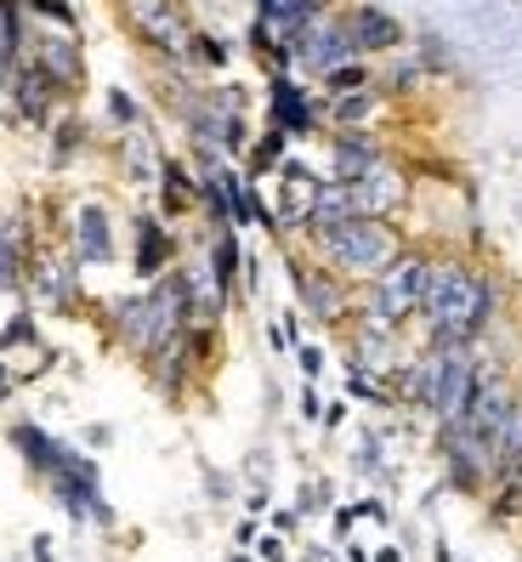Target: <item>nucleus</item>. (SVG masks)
Returning <instances> with one entry per match:
<instances>
[{
	"label": "nucleus",
	"mask_w": 522,
	"mask_h": 562,
	"mask_svg": "<svg viewBox=\"0 0 522 562\" xmlns=\"http://www.w3.org/2000/svg\"><path fill=\"white\" fill-rule=\"evenodd\" d=\"M500 313H506V290L495 273L477 268L461 250L432 256L427 290H420V313H415L420 347H477L500 324Z\"/></svg>",
	"instance_id": "nucleus-1"
},
{
	"label": "nucleus",
	"mask_w": 522,
	"mask_h": 562,
	"mask_svg": "<svg viewBox=\"0 0 522 562\" xmlns=\"http://www.w3.org/2000/svg\"><path fill=\"white\" fill-rule=\"evenodd\" d=\"M182 324H188L182 261H177L166 279L143 284L137 295H114V302H103V329H109V341L125 347L130 358H143V363H148L159 347H166L171 336H182Z\"/></svg>",
	"instance_id": "nucleus-2"
},
{
	"label": "nucleus",
	"mask_w": 522,
	"mask_h": 562,
	"mask_svg": "<svg viewBox=\"0 0 522 562\" xmlns=\"http://www.w3.org/2000/svg\"><path fill=\"white\" fill-rule=\"evenodd\" d=\"M404 245H409V234H404L398 222H386V216H352V222L336 227V234H324V239H313L302 250L318 256L324 268L341 273L347 284L364 290L370 279H381L392 268V256H398Z\"/></svg>",
	"instance_id": "nucleus-3"
},
{
	"label": "nucleus",
	"mask_w": 522,
	"mask_h": 562,
	"mask_svg": "<svg viewBox=\"0 0 522 562\" xmlns=\"http://www.w3.org/2000/svg\"><path fill=\"white\" fill-rule=\"evenodd\" d=\"M432 256L438 250H427V245H404L381 279H370L364 290H358V313L352 318H370V324H386V329H409L415 313H420V290H427Z\"/></svg>",
	"instance_id": "nucleus-4"
},
{
	"label": "nucleus",
	"mask_w": 522,
	"mask_h": 562,
	"mask_svg": "<svg viewBox=\"0 0 522 562\" xmlns=\"http://www.w3.org/2000/svg\"><path fill=\"white\" fill-rule=\"evenodd\" d=\"M120 7V23L130 29V41H137L154 63H188L193 52V23L182 0H114Z\"/></svg>",
	"instance_id": "nucleus-5"
},
{
	"label": "nucleus",
	"mask_w": 522,
	"mask_h": 562,
	"mask_svg": "<svg viewBox=\"0 0 522 562\" xmlns=\"http://www.w3.org/2000/svg\"><path fill=\"white\" fill-rule=\"evenodd\" d=\"M284 279L296 290V307L318 324H352L358 313V284H347L341 273H330L318 256H307L302 245H284Z\"/></svg>",
	"instance_id": "nucleus-6"
},
{
	"label": "nucleus",
	"mask_w": 522,
	"mask_h": 562,
	"mask_svg": "<svg viewBox=\"0 0 522 562\" xmlns=\"http://www.w3.org/2000/svg\"><path fill=\"white\" fill-rule=\"evenodd\" d=\"M86 268H80V256L75 250H52L41 245L35 261H29V279H23V295H29V307L35 313H57V318H80L86 307Z\"/></svg>",
	"instance_id": "nucleus-7"
},
{
	"label": "nucleus",
	"mask_w": 522,
	"mask_h": 562,
	"mask_svg": "<svg viewBox=\"0 0 522 562\" xmlns=\"http://www.w3.org/2000/svg\"><path fill=\"white\" fill-rule=\"evenodd\" d=\"M438 454L449 467V483L461 494H483L488 483H500V460H495V438L477 432V426L461 420H438Z\"/></svg>",
	"instance_id": "nucleus-8"
},
{
	"label": "nucleus",
	"mask_w": 522,
	"mask_h": 562,
	"mask_svg": "<svg viewBox=\"0 0 522 562\" xmlns=\"http://www.w3.org/2000/svg\"><path fill=\"white\" fill-rule=\"evenodd\" d=\"M279 193H273V239L279 245H296L307 234V216L318 205V188H324V171L307 165L302 154H284V165L273 171Z\"/></svg>",
	"instance_id": "nucleus-9"
},
{
	"label": "nucleus",
	"mask_w": 522,
	"mask_h": 562,
	"mask_svg": "<svg viewBox=\"0 0 522 562\" xmlns=\"http://www.w3.org/2000/svg\"><path fill=\"white\" fill-rule=\"evenodd\" d=\"M29 57L52 75V86L63 91V103L75 109V97L86 91V41H80V29H57V23L29 18Z\"/></svg>",
	"instance_id": "nucleus-10"
},
{
	"label": "nucleus",
	"mask_w": 522,
	"mask_h": 562,
	"mask_svg": "<svg viewBox=\"0 0 522 562\" xmlns=\"http://www.w3.org/2000/svg\"><path fill=\"white\" fill-rule=\"evenodd\" d=\"M268 125L290 131V143H313L324 137V97L313 86H302V75H290V69H273L268 75Z\"/></svg>",
	"instance_id": "nucleus-11"
},
{
	"label": "nucleus",
	"mask_w": 522,
	"mask_h": 562,
	"mask_svg": "<svg viewBox=\"0 0 522 562\" xmlns=\"http://www.w3.org/2000/svg\"><path fill=\"white\" fill-rule=\"evenodd\" d=\"M0 109H7V120L23 125V131H52V120L69 109V103H63V91L52 86V75L41 69V63L23 57L18 75H12V91H7V103H0Z\"/></svg>",
	"instance_id": "nucleus-12"
},
{
	"label": "nucleus",
	"mask_w": 522,
	"mask_h": 562,
	"mask_svg": "<svg viewBox=\"0 0 522 562\" xmlns=\"http://www.w3.org/2000/svg\"><path fill=\"white\" fill-rule=\"evenodd\" d=\"M352 188V205H358V216H386V222H398L404 211H409V200H415V177L404 171L398 159H375L358 182H347Z\"/></svg>",
	"instance_id": "nucleus-13"
},
{
	"label": "nucleus",
	"mask_w": 522,
	"mask_h": 562,
	"mask_svg": "<svg viewBox=\"0 0 522 562\" xmlns=\"http://www.w3.org/2000/svg\"><path fill=\"white\" fill-rule=\"evenodd\" d=\"M477 363H483V341L477 347H438V392H432V420H461L472 409L477 392Z\"/></svg>",
	"instance_id": "nucleus-14"
},
{
	"label": "nucleus",
	"mask_w": 522,
	"mask_h": 562,
	"mask_svg": "<svg viewBox=\"0 0 522 562\" xmlns=\"http://www.w3.org/2000/svg\"><path fill=\"white\" fill-rule=\"evenodd\" d=\"M177 261H182V245H177L166 216H159V211H137V216H130V273H137V284L166 279Z\"/></svg>",
	"instance_id": "nucleus-15"
},
{
	"label": "nucleus",
	"mask_w": 522,
	"mask_h": 562,
	"mask_svg": "<svg viewBox=\"0 0 522 562\" xmlns=\"http://www.w3.org/2000/svg\"><path fill=\"white\" fill-rule=\"evenodd\" d=\"M341 18H347V35H352V52L358 57H392L409 46V29L404 18H392L386 7H375V0H341Z\"/></svg>",
	"instance_id": "nucleus-16"
},
{
	"label": "nucleus",
	"mask_w": 522,
	"mask_h": 562,
	"mask_svg": "<svg viewBox=\"0 0 522 562\" xmlns=\"http://www.w3.org/2000/svg\"><path fill=\"white\" fill-rule=\"evenodd\" d=\"M69 250L80 256V268H114L120 261V227L103 200H80L69 211Z\"/></svg>",
	"instance_id": "nucleus-17"
},
{
	"label": "nucleus",
	"mask_w": 522,
	"mask_h": 562,
	"mask_svg": "<svg viewBox=\"0 0 522 562\" xmlns=\"http://www.w3.org/2000/svg\"><path fill=\"white\" fill-rule=\"evenodd\" d=\"M290 52H296V75H307V80L330 75L336 63L358 57V52H352V35H347V18H341V7H336V12H324L313 29H302V35L290 41Z\"/></svg>",
	"instance_id": "nucleus-18"
},
{
	"label": "nucleus",
	"mask_w": 522,
	"mask_h": 562,
	"mask_svg": "<svg viewBox=\"0 0 522 562\" xmlns=\"http://www.w3.org/2000/svg\"><path fill=\"white\" fill-rule=\"evenodd\" d=\"M41 239H35V211L12 205L0 211V295H23L29 279V261H35Z\"/></svg>",
	"instance_id": "nucleus-19"
},
{
	"label": "nucleus",
	"mask_w": 522,
	"mask_h": 562,
	"mask_svg": "<svg viewBox=\"0 0 522 562\" xmlns=\"http://www.w3.org/2000/svg\"><path fill=\"white\" fill-rule=\"evenodd\" d=\"M375 159H386V143L375 137V125L324 131V177H330V182H358Z\"/></svg>",
	"instance_id": "nucleus-20"
},
{
	"label": "nucleus",
	"mask_w": 522,
	"mask_h": 562,
	"mask_svg": "<svg viewBox=\"0 0 522 562\" xmlns=\"http://www.w3.org/2000/svg\"><path fill=\"white\" fill-rule=\"evenodd\" d=\"M114 165L130 188H154L159 182V165H166V148H159V131L143 120L130 131H114Z\"/></svg>",
	"instance_id": "nucleus-21"
},
{
	"label": "nucleus",
	"mask_w": 522,
	"mask_h": 562,
	"mask_svg": "<svg viewBox=\"0 0 522 562\" xmlns=\"http://www.w3.org/2000/svg\"><path fill=\"white\" fill-rule=\"evenodd\" d=\"M347 329H352V363H358V370H370V375H381V381L409 358L404 329H386V324H370V318H352Z\"/></svg>",
	"instance_id": "nucleus-22"
},
{
	"label": "nucleus",
	"mask_w": 522,
	"mask_h": 562,
	"mask_svg": "<svg viewBox=\"0 0 522 562\" xmlns=\"http://www.w3.org/2000/svg\"><path fill=\"white\" fill-rule=\"evenodd\" d=\"M143 370H148V381L166 392V398H182V392L193 386V375H200V358H193L188 329H182V336H171L166 347H159V352L143 363Z\"/></svg>",
	"instance_id": "nucleus-23"
},
{
	"label": "nucleus",
	"mask_w": 522,
	"mask_h": 562,
	"mask_svg": "<svg viewBox=\"0 0 522 562\" xmlns=\"http://www.w3.org/2000/svg\"><path fill=\"white\" fill-rule=\"evenodd\" d=\"M154 200H159V216L166 222H182L200 211V177H193V165L166 154V165H159V182H154Z\"/></svg>",
	"instance_id": "nucleus-24"
},
{
	"label": "nucleus",
	"mask_w": 522,
	"mask_h": 562,
	"mask_svg": "<svg viewBox=\"0 0 522 562\" xmlns=\"http://www.w3.org/2000/svg\"><path fill=\"white\" fill-rule=\"evenodd\" d=\"M12 449L23 454V467H29V472H41V477L63 472V467L75 460V449L63 443V438H52L46 426H35V420H18V426H12Z\"/></svg>",
	"instance_id": "nucleus-25"
},
{
	"label": "nucleus",
	"mask_w": 522,
	"mask_h": 562,
	"mask_svg": "<svg viewBox=\"0 0 522 562\" xmlns=\"http://www.w3.org/2000/svg\"><path fill=\"white\" fill-rule=\"evenodd\" d=\"M205 268H211V279L222 284L227 302H239V279H245V245H239V227H211Z\"/></svg>",
	"instance_id": "nucleus-26"
},
{
	"label": "nucleus",
	"mask_w": 522,
	"mask_h": 562,
	"mask_svg": "<svg viewBox=\"0 0 522 562\" xmlns=\"http://www.w3.org/2000/svg\"><path fill=\"white\" fill-rule=\"evenodd\" d=\"M386 109V91L364 86V91H341V97H324V125L330 131H358V125H375Z\"/></svg>",
	"instance_id": "nucleus-27"
},
{
	"label": "nucleus",
	"mask_w": 522,
	"mask_h": 562,
	"mask_svg": "<svg viewBox=\"0 0 522 562\" xmlns=\"http://www.w3.org/2000/svg\"><path fill=\"white\" fill-rule=\"evenodd\" d=\"M352 216H358V205H352V188L324 177V188H318V205H313V216H307V234H302L296 245H313V239H324V234H336V227H341V222H352Z\"/></svg>",
	"instance_id": "nucleus-28"
},
{
	"label": "nucleus",
	"mask_w": 522,
	"mask_h": 562,
	"mask_svg": "<svg viewBox=\"0 0 522 562\" xmlns=\"http://www.w3.org/2000/svg\"><path fill=\"white\" fill-rule=\"evenodd\" d=\"M182 284H188V324H222L227 318V295H222V284L211 279V268L205 261H193V268H182Z\"/></svg>",
	"instance_id": "nucleus-29"
},
{
	"label": "nucleus",
	"mask_w": 522,
	"mask_h": 562,
	"mask_svg": "<svg viewBox=\"0 0 522 562\" xmlns=\"http://www.w3.org/2000/svg\"><path fill=\"white\" fill-rule=\"evenodd\" d=\"M86 148H91V125H86L75 109H63V114L52 120V131H46V165H52V171H69Z\"/></svg>",
	"instance_id": "nucleus-30"
},
{
	"label": "nucleus",
	"mask_w": 522,
	"mask_h": 562,
	"mask_svg": "<svg viewBox=\"0 0 522 562\" xmlns=\"http://www.w3.org/2000/svg\"><path fill=\"white\" fill-rule=\"evenodd\" d=\"M427 80H432V75H427V63H420V57H415L409 46L375 63V86H381L386 97H415V91L427 86Z\"/></svg>",
	"instance_id": "nucleus-31"
},
{
	"label": "nucleus",
	"mask_w": 522,
	"mask_h": 562,
	"mask_svg": "<svg viewBox=\"0 0 522 562\" xmlns=\"http://www.w3.org/2000/svg\"><path fill=\"white\" fill-rule=\"evenodd\" d=\"M336 7H341V0H279V7H273V12H261V18H268V23H273V35L290 46V41L302 35V29H313L324 12H336Z\"/></svg>",
	"instance_id": "nucleus-32"
},
{
	"label": "nucleus",
	"mask_w": 522,
	"mask_h": 562,
	"mask_svg": "<svg viewBox=\"0 0 522 562\" xmlns=\"http://www.w3.org/2000/svg\"><path fill=\"white\" fill-rule=\"evenodd\" d=\"M284 154H290V131L268 125V131H256V137H250V148H245V159H239V171H245L250 182H261V177H273L279 165H284Z\"/></svg>",
	"instance_id": "nucleus-33"
},
{
	"label": "nucleus",
	"mask_w": 522,
	"mask_h": 562,
	"mask_svg": "<svg viewBox=\"0 0 522 562\" xmlns=\"http://www.w3.org/2000/svg\"><path fill=\"white\" fill-rule=\"evenodd\" d=\"M29 57V7L23 0H0V63L18 69Z\"/></svg>",
	"instance_id": "nucleus-34"
},
{
	"label": "nucleus",
	"mask_w": 522,
	"mask_h": 562,
	"mask_svg": "<svg viewBox=\"0 0 522 562\" xmlns=\"http://www.w3.org/2000/svg\"><path fill=\"white\" fill-rule=\"evenodd\" d=\"M375 86V57H347L330 75H318V97H341V91H364Z\"/></svg>",
	"instance_id": "nucleus-35"
},
{
	"label": "nucleus",
	"mask_w": 522,
	"mask_h": 562,
	"mask_svg": "<svg viewBox=\"0 0 522 562\" xmlns=\"http://www.w3.org/2000/svg\"><path fill=\"white\" fill-rule=\"evenodd\" d=\"M188 63H193L200 75H227V63H234V41L216 35V29H193V52H188Z\"/></svg>",
	"instance_id": "nucleus-36"
},
{
	"label": "nucleus",
	"mask_w": 522,
	"mask_h": 562,
	"mask_svg": "<svg viewBox=\"0 0 522 562\" xmlns=\"http://www.w3.org/2000/svg\"><path fill=\"white\" fill-rule=\"evenodd\" d=\"M347 398L375 404V409H392V381H381V375H370V370H358V363H347Z\"/></svg>",
	"instance_id": "nucleus-37"
},
{
	"label": "nucleus",
	"mask_w": 522,
	"mask_h": 562,
	"mask_svg": "<svg viewBox=\"0 0 522 562\" xmlns=\"http://www.w3.org/2000/svg\"><path fill=\"white\" fill-rule=\"evenodd\" d=\"M103 120H109L114 131H130V125H143L148 114H143V103H137L125 86H109V91H103Z\"/></svg>",
	"instance_id": "nucleus-38"
},
{
	"label": "nucleus",
	"mask_w": 522,
	"mask_h": 562,
	"mask_svg": "<svg viewBox=\"0 0 522 562\" xmlns=\"http://www.w3.org/2000/svg\"><path fill=\"white\" fill-rule=\"evenodd\" d=\"M12 347H41V329H35V307L12 313L7 324H0V358H7Z\"/></svg>",
	"instance_id": "nucleus-39"
},
{
	"label": "nucleus",
	"mask_w": 522,
	"mask_h": 562,
	"mask_svg": "<svg viewBox=\"0 0 522 562\" xmlns=\"http://www.w3.org/2000/svg\"><path fill=\"white\" fill-rule=\"evenodd\" d=\"M29 18L35 23H57V29H80V12L69 7V0H23Z\"/></svg>",
	"instance_id": "nucleus-40"
},
{
	"label": "nucleus",
	"mask_w": 522,
	"mask_h": 562,
	"mask_svg": "<svg viewBox=\"0 0 522 562\" xmlns=\"http://www.w3.org/2000/svg\"><path fill=\"white\" fill-rule=\"evenodd\" d=\"M245 46H250L256 57H268V52L279 46V35H273V23L261 18V12H256V18H250V29H245Z\"/></svg>",
	"instance_id": "nucleus-41"
},
{
	"label": "nucleus",
	"mask_w": 522,
	"mask_h": 562,
	"mask_svg": "<svg viewBox=\"0 0 522 562\" xmlns=\"http://www.w3.org/2000/svg\"><path fill=\"white\" fill-rule=\"evenodd\" d=\"M352 467H358V472H370V477L381 472V438H375V432H364V438H358V454H352Z\"/></svg>",
	"instance_id": "nucleus-42"
},
{
	"label": "nucleus",
	"mask_w": 522,
	"mask_h": 562,
	"mask_svg": "<svg viewBox=\"0 0 522 562\" xmlns=\"http://www.w3.org/2000/svg\"><path fill=\"white\" fill-rule=\"evenodd\" d=\"M296 363H302L307 381H318V375H324V347H318V341H296Z\"/></svg>",
	"instance_id": "nucleus-43"
},
{
	"label": "nucleus",
	"mask_w": 522,
	"mask_h": 562,
	"mask_svg": "<svg viewBox=\"0 0 522 562\" xmlns=\"http://www.w3.org/2000/svg\"><path fill=\"white\" fill-rule=\"evenodd\" d=\"M256 557H261V562H284V557H290L284 535H273V528H268V535H256Z\"/></svg>",
	"instance_id": "nucleus-44"
},
{
	"label": "nucleus",
	"mask_w": 522,
	"mask_h": 562,
	"mask_svg": "<svg viewBox=\"0 0 522 562\" xmlns=\"http://www.w3.org/2000/svg\"><path fill=\"white\" fill-rule=\"evenodd\" d=\"M330 501H336V494H330V483L318 477V483H307V488H302V506H296V512H324Z\"/></svg>",
	"instance_id": "nucleus-45"
},
{
	"label": "nucleus",
	"mask_w": 522,
	"mask_h": 562,
	"mask_svg": "<svg viewBox=\"0 0 522 562\" xmlns=\"http://www.w3.org/2000/svg\"><path fill=\"white\" fill-rule=\"evenodd\" d=\"M324 415V398H318V381L302 386V420H318Z\"/></svg>",
	"instance_id": "nucleus-46"
},
{
	"label": "nucleus",
	"mask_w": 522,
	"mask_h": 562,
	"mask_svg": "<svg viewBox=\"0 0 522 562\" xmlns=\"http://www.w3.org/2000/svg\"><path fill=\"white\" fill-rule=\"evenodd\" d=\"M296 528H302V512H296V506H290V512H273V535H296Z\"/></svg>",
	"instance_id": "nucleus-47"
},
{
	"label": "nucleus",
	"mask_w": 522,
	"mask_h": 562,
	"mask_svg": "<svg viewBox=\"0 0 522 562\" xmlns=\"http://www.w3.org/2000/svg\"><path fill=\"white\" fill-rule=\"evenodd\" d=\"M318 426H324V432H336V426H347V404H324Z\"/></svg>",
	"instance_id": "nucleus-48"
},
{
	"label": "nucleus",
	"mask_w": 522,
	"mask_h": 562,
	"mask_svg": "<svg viewBox=\"0 0 522 562\" xmlns=\"http://www.w3.org/2000/svg\"><path fill=\"white\" fill-rule=\"evenodd\" d=\"M29 557H35V562H52V557H57L52 535H35V540H29Z\"/></svg>",
	"instance_id": "nucleus-49"
},
{
	"label": "nucleus",
	"mask_w": 522,
	"mask_h": 562,
	"mask_svg": "<svg viewBox=\"0 0 522 562\" xmlns=\"http://www.w3.org/2000/svg\"><path fill=\"white\" fill-rule=\"evenodd\" d=\"M256 535H261V528H256V522L245 517V522L234 528V546H245V551H250V546H256Z\"/></svg>",
	"instance_id": "nucleus-50"
},
{
	"label": "nucleus",
	"mask_w": 522,
	"mask_h": 562,
	"mask_svg": "<svg viewBox=\"0 0 522 562\" xmlns=\"http://www.w3.org/2000/svg\"><path fill=\"white\" fill-rule=\"evenodd\" d=\"M358 517H370V522H386V501H358Z\"/></svg>",
	"instance_id": "nucleus-51"
},
{
	"label": "nucleus",
	"mask_w": 522,
	"mask_h": 562,
	"mask_svg": "<svg viewBox=\"0 0 522 562\" xmlns=\"http://www.w3.org/2000/svg\"><path fill=\"white\" fill-rule=\"evenodd\" d=\"M352 522H358V506H341L336 512V535H352Z\"/></svg>",
	"instance_id": "nucleus-52"
},
{
	"label": "nucleus",
	"mask_w": 522,
	"mask_h": 562,
	"mask_svg": "<svg viewBox=\"0 0 522 562\" xmlns=\"http://www.w3.org/2000/svg\"><path fill=\"white\" fill-rule=\"evenodd\" d=\"M86 443L103 449V443H114V432H109V426H86Z\"/></svg>",
	"instance_id": "nucleus-53"
},
{
	"label": "nucleus",
	"mask_w": 522,
	"mask_h": 562,
	"mask_svg": "<svg viewBox=\"0 0 522 562\" xmlns=\"http://www.w3.org/2000/svg\"><path fill=\"white\" fill-rule=\"evenodd\" d=\"M12 386H18V381H12V370H7V358H0V404L12 398Z\"/></svg>",
	"instance_id": "nucleus-54"
},
{
	"label": "nucleus",
	"mask_w": 522,
	"mask_h": 562,
	"mask_svg": "<svg viewBox=\"0 0 522 562\" xmlns=\"http://www.w3.org/2000/svg\"><path fill=\"white\" fill-rule=\"evenodd\" d=\"M375 562H404V551H398V546H381V551H375Z\"/></svg>",
	"instance_id": "nucleus-55"
},
{
	"label": "nucleus",
	"mask_w": 522,
	"mask_h": 562,
	"mask_svg": "<svg viewBox=\"0 0 522 562\" xmlns=\"http://www.w3.org/2000/svg\"><path fill=\"white\" fill-rule=\"evenodd\" d=\"M347 562H375V557H370L364 546H347Z\"/></svg>",
	"instance_id": "nucleus-56"
},
{
	"label": "nucleus",
	"mask_w": 522,
	"mask_h": 562,
	"mask_svg": "<svg viewBox=\"0 0 522 562\" xmlns=\"http://www.w3.org/2000/svg\"><path fill=\"white\" fill-rule=\"evenodd\" d=\"M234 562H261V557H250L245 546H234Z\"/></svg>",
	"instance_id": "nucleus-57"
},
{
	"label": "nucleus",
	"mask_w": 522,
	"mask_h": 562,
	"mask_svg": "<svg viewBox=\"0 0 522 562\" xmlns=\"http://www.w3.org/2000/svg\"><path fill=\"white\" fill-rule=\"evenodd\" d=\"M250 7H256V12H273V7H279V0H250Z\"/></svg>",
	"instance_id": "nucleus-58"
},
{
	"label": "nucleus",
	"mask_w": 522,
	"mask_h": 562,
	"mask_svg": "<svg viewBox=\"0 0 522 562\" xmlns=\"http://www.w3.org/2000/svg\"><path fill=\"white\" fill-rule=\"evenodd\" d=\"M517 392H522V358H517Z\"/></svg>",
	"instance_id": "nucleus-59"
}]
</instances>
